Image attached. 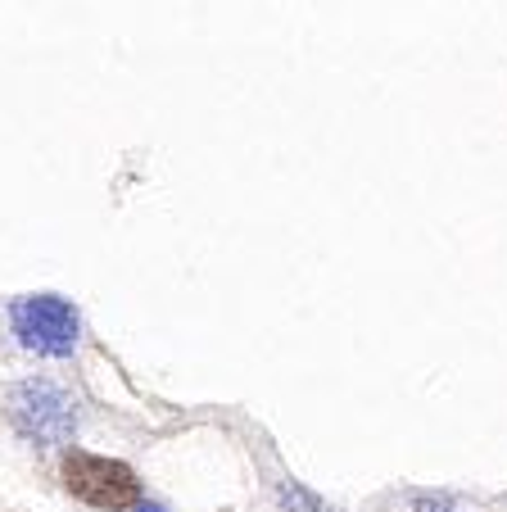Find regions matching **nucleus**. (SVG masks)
<instances>
[{"label": "nucleus", "instance_id": "2", "mask_svg": "<svg viewBox=\"0 0 507 512\" xmlns=\"http://www.w3.org/2000/svg\"><path fill=\"white\" fill-rule=\"evenodd\" d=\"M64 485L68 494H77L82 503L100 512H123L141 503V481L127 463L118 458H100L87 449H68L64 454Z\"/></svg>", "mask_w": 507, "mask_h": 512}, {"label": "nucleus", "instance_id": "3", "mask_svg": "<svg viewBox=\"0 0 507 512\" xmlns=\"http://www.w3.org/2000/svg\"><path fill=\"white\" fill-rule=\"evenodd\" d=\"M10 417L28 440L37 445H68L77 431L73 399L55 381H23L10 390Z\"/></svg>", "mask_w": 507, "mask_h": 512}, {"label": "nucleus", "instance_id": "1", "mask_svg": "<svg viewBox=\"0 0 507 512\" xmlns=\"http://www.w3.org/2000/svg\"><path fill=\"white\" fill-rule=\"evenodd\" d=\"M10 327L28 354L68 358L82 336V318L64 295H23L10 304Z\"/></svg>", "mask_w": 507, "mask_h": 512}, {"label": "nucleus", "instance_id": "5", "mask_svg": "<svg viewBox=\"0 0 507 512\" xmlns=\"http://www.w3.org/2000/svg\"><path fill=\"white\" fill-rule=\"evenodd\" d=\"M136 512H163V508H159V503H145L141 499V503H136Z\"/></svg>", "mask_w": 507, "mask_h": 512}, {"label": "nucleus", "instance_id": "4", "mask_svg": "<svg viewBox=\"0 0 507 512\" xmlns=\"http://www.w3.org/2000/svg\"><path fill=\"white\" fill-rule=\"evenodd\" d=\"M281 508H286V512H326L322 499H317V494H308L299 481H286V485H281Z\"/></svg>", "mask_w": 507, "mask_h": 512}]
</instances>
